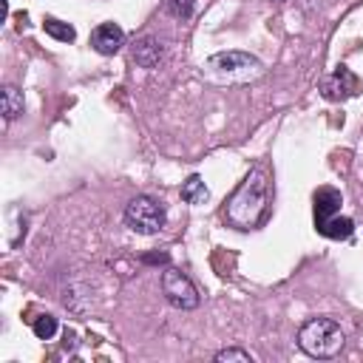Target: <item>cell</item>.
<instances>
[{"label": "cell", "instance_id": "cell-1", "mask_svg": "<svg viewBox=\"0 0 363 363\" xmlns=\"http://www.w3.org/2000/svg\"><path fill=\"white\" fill-rule=\"evenodd\" d=\"M269 179L264 167H252L224 204V221L235 230H255L269 216Z\"/></svg>", "mask_w": 363, "mask_h": 363}, {"label": "cell", "instance_id": "cell-2", "mask_svg": "<svg viewBox=\"0 0 363 363\" xmlns=\"http://www.w3.org/2000/svg\"><path fill=\"white\" fill-rule=\"evenodd\" d=\"M343 343H346V335H343L340 323L332 318H309L298 329L301 352H306L309 357H318V360H329V357L340 354Z\"/></svg>", "mask_w": 363, "mask_h": 363}, {"label": "cell", "instance_id": "cell-3", "mask_svg": "<svg viewBox=\"0 0 363 363\" xmlns=\"http://www.w3.org/2000/svg\"><path fill=\"white\" fill-rule=\"evenodd\" d=\"M167 221V210L153 196H133L125 204V224L139 235H156Z\"/></svg>", "mask_w": 363, "mask_h": 363}, {"label": "cell", "instance_id": "cell-4", "mask_svg": "<svg viewBox=\"0 0 363 363\" xmlns=\"http://www.w3.org/2000/svg\"><path fill=\"white\" fill-rule=\"evenodd\" d=\"M159 286H162V295L167 298V303L176 306V309H184L187 312V309H196L201 303V295H199L196 284L182 269H176V267H167L162 272Z\"/></svg>", "mask_w": 363, "mask_h": 363}, {"label": "cell", "instance_id": "cell-5", "mask_svg": "<svg viewBox=\"0 0 363 363\" xmlns=\"http://www.w3.org/2000/svg\"><path fill=\"white\" fill-rule=\"evenodd\" d=\"M213 74H221V77H235V79H244V77H255L261 74V60L247 54V51H218L213 57H207L204 62Z\"/></svg>", "mask_w": 363, "mask_h": 363}, {"label": "cell", "instance_id": "cell-6", "mask_svg": "<svg viewBox=\"0 0 363 363\" xmlns=\"http://www.w3.org/2000/svg\"><path fill=\"white\" fill-rule=\"evenodd\" d=\"M360 88H363V79H360L352 68H346V65H337L332 74H326V77L320 79V91H323V96L332 99V102L349 99V96H354Z\"/></svg>", "mask_w": 363, "mask_h": 363}, {"label": "cell", "instance_id": "cell-7", "mask_svg": "<svg viewBox=\"0 0 363 363\" xmlns=\"http://www.w3.org/2000/svg\"><path fill=\"white\" fill-rule=\"evenodd\" d=\"M125 45V31L119 23H99L94 31H91V48L102 57H111L116 54L119 48Z\"/></svg>", "mask_w": 363, "mask_h": 363}, {"label": "cell", "instance_id": "cell-8", "mask_svg": "<svg viewBox=\"0 0 363 363\" xmlns=\"http://www.w3.org/2000/svg\"><path fill=\"white\" fill-rule=\"evenodd\" d=\"M312 201H315V227H320L323 221H329L332 216H337V210L343 204V196L335 187H318L315 196H312Z\"/></svg>", "mask_w": 363, "mask_h": 363}, {"label": "cell", "instance_id": "cell-9", "mask_svg": "<svg viewBox=\"0 0 363 363\" xmlns=\"http://www.w3.org/2000/svg\"><path fill=\"white\" fill-rule=\"evenodd\" d=\"M164 57V45L156 40V37H142L136 45H133V60L136 65L142 68H156Z\"/></svg>", "mask_w": 363, "mask_h": 363}, {"label": "cell", "instance_id": "cell-10", "mask_svg": "<svg viewBox=\"0 0 363 363\" xmlns=\"http://www.w3.org/2000/svg\"><path fill=\"white\" fill-rule=\"evenodd\" d=\"M323 238H332V241H343V238H349L352 233H354V221L352 218H346V216H332L329 221H323L320 227H315Z\"/></svg>", "mask_w": 363, "mask_h": 363}, {"label": "cell", "instance_id": "cell-11", "mask_svg": "<svg viewBox=\"0 0 363 363\" xmlns=\"http://www.w3.org/2000/svg\"><path fill=\"white\" fill-rule=\"evenodd\" d=\"M23 105H26L23 91L17 85H6L3 94H0V111H3V116L6 119H17L23 113Z\"/></svg>", "mask_w": 363, "mask_h": 363}, {"label": "cell", "instance_id": "cell-12", "mask_svg": "<svg viewBox=\"0 0 363 363\" xmlns=\"http://www.w3.org/2000/svg\"><path fill=\"white\" fill-rule=\"evenodd\" d=\"M182 199H184L187 204H204V201L210 199V190H207V184H204V179H201L199 173H193V176L184 179V184H182Z\"/></svg>", "mask_w": 363, "mask_h": 363}, {"label": "cell", "instance_id": "cell-13", "mask_svg": "<svg viewBox=\"0 0 363 363\" xmlns=\"http://www.w3.org/2000/svg\"><path fill=\"white\" fill-rule=\"evenodd\" d=\"M43 28H45L48 37H54V40H60V43H74V40H77V28H74L71 23L57 20V17H45Z\"/></svg>", "mask_w": 363, "mask_h": 363}, {"label": "cell", "instance_id": "cell-14", "mask_svg": "<svg viewBox=\"0 0 363 363\" xmlns=\"http://www.w3.org/2000/svg\"><path fill=\"white\" fill-rule=\"evenodd\" d=\"M31 332H34L40 340H51V337L57 335V318H54V315H40V318H34Z\"/></svg>", "mask_w": 363, "mask_h": 363}, {"label": "cell", "instance_id": "cell-15", "mask_svg": "<svg viewBox=\"0 0 363 363\" xmlns=\"http://www.w3.org/2000/svg\"><path fill=\"white\" fill-rule=\"evenodd\" d=\"M164 11L176 20H190L196 11V0H164Z\"/></svg>", "mask_w": 363, "mask_h": 363}, {"label": "cell", "instance_id": "cell-16", "mask_svg": "<svg viewBox=\"0 0 363 363\" xmlns=\"http://www.w3.org/2000/svg\"><path fill=\"white\" fill-rule=\"evenodd\" d=\"M216 363H230V360H241V363H252V354L250 352H244V349H235V346H230V349H221V352H216V357H213Z\"/></svg>", "mask_w": 363, "mask_h": 363}]
</instances>
